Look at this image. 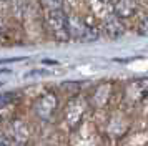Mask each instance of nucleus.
Returning a JSON list of instances; mask_svg holds the SVG:
<instances>
[{"mask_svg": "<svg viewBox=\"0 0 148 146\" xmlns=\"http://www.w3.org/2000/svg\"><path fill=\"white\" fill-rule=\"evenodd\" d=\"M45 25L48 33L57 42H68L70 40V25L68 15L63 8L60 10H47L45 12Z\"/></svg>", "mask_w": 148, "mask_h": 146, "instance_id": "nucleus-1", "label": "nucleus"}, {"mask_svg": "<svg viewBox=\"0 0 148 146\" xmlns=\"http://www.w3.org/2000/svg\"><path fill=\"white\" fill-rule=\"evenodd\" d=\"M88 111V103L83 96H73L68 100L65 111H63V119L70 130H77L82 125V121L85 118Z\"/></svg>", "mask_w": 148, "mask_h": 146, "instance_id": "nucleus-2", "label": "nucleus"}, {"mask_svg": "<svg viewBox=\"0 0 148 146\" xmlns=\"http://www.w3.org/2000/svg\"><path fill=\"white\" fill-rule=\"evenodd\" d=\"M57 110H58V96L53 91H47L40 95L34 103V111L37 115V118L42 121L53 119Z\"/></svg>", "mask_w": 148, "mask_h": 146, "instance_id": "nucleus-3", "label": "nucleus"}, {"mask_svg": "<svg viewBox=\"0 0 148 146\" xmlns=\"http://www.w3.org/2000/svg\"><path fill=\"white\" fill-rule=\"evenodd\" d=\"M123 96L127 103L136 105L148 96V78H138L128 81L123 88Z\"/></svg>", "mask_w": 148, "mask_h": 146, "instance_id": "nucleus-4", "label": "nucleus"}, {"mask_svg": "<svg viewBox=\"0 0 148 146\" xmlns=\"http://www.w3.org/2000/svg\"><path fill=\"white\" fill-rule=\"evenodd\" d=\"M103 32L110 40H116L120 38L121 35L125 33V25L121 18L116 13H108L107 17H103Z\"/></svg>", "mask_w": 148, "mask_h": 146, "instance_id": "nucleus-5", "label": "nucleus"}, {"mask_svg": "<svg viewBox=\"0 0 148 146\" xmlns=\"http://www.w3.org/2000/svg\"><path fill=\"white\" fill-rule=\"evenodd\" d=\"M113 95V85L112 83H100L92 93V105L95 108H105L110 103Z\"/></svg>", "mask_w": 148, "mask_h": 146, "instance_id": "nucleus-6", "label": "nucleus"}, {"mask_svg": "<svg viewBox=\"0 0 148 146\" xmlns=\"http://www.w3.org/2000/svg\"><path fill=\"white\" fill-rule=\"evenodd\" d=\"M10 134H12V138H14L15 143H18V145H25L30 138V130H28V126L25 121H22V119H14L12 123H10Z\"/></svg>", "mask_w": 148, "mask_h": 146, "instance_id": "nucleus-7", "label": "nucleus"}, {"mask_svg": "<svg viewBox=\"0 0 148 146\" xmlns=\"http://www.w3.org/2000/svg\"><path fill=\"white\" fill-rule=\"evenodd\" d=\"M138 8V0H113V13H116L121 20L130 18Z\"/></svg>", "mask_w": 148, "mask_h": 146, "instance_id": "nucleus-8", "label": "nucleus"}, {"mask_svg": "<svg viewBox=\"0 0 148 146\" xmlns=\"http://www.w3.org/2000/svg\"><path fill=\"white\" fill-rule=\"evenodd\" d=\"M107 130L110 133H115V136L118 138V136H121V134L128 130V123L125 121V118H123L121 115H115L113 118H110V121H108Z\"/></svg>", "mask_w": 148, "mask_h": 146, "instance_id": "nucleus-9", "label": "nucleus"}, {"mask_svg": "<svg viewBox=\"0 0 148 146\" xmlns=\"http://www.w3.org/2000/svg\"><path fill=\"white\" fill-rule=\"evenodd\" d=\"M12 7H14V12L17 17H23L25 10H27V0H12Z\"/></svg>", "mask_w": 148, "mask_h": 146, "instance_id": "nucleus-10", "label": "nucleus"}, {"mask_svg": "<svg viewBox=\"0 0 148 146\" xmlns=\"http://www.w3.org/2000/svg\"><path fill=\"white\" fill-rule=\"evenodd\" d=\"M15 100H17V93H14V91H2L0 93V108H2V106L10 105V103H14Z\"/></svg>", "mask_w": 148, "mask_h": 146, "instance_id": "nucleus-11", "label": "nucleus"}, {"mask_svg": "<svg viewBox=\"0 0 148 146\" xmlns=\"http://www.w3.org/2000/svg\"><path fill=\"white\" fill-rule=\"evenodd\" d=\"M42 5L47 10H60L63 8V0H42Z\"/></svg>", "mask_w": 148, "mask_h": 146, "instance_id": "nucleus-12", "label": "nucleus"}, {"mask_svg": "<svg viewBox=\"0 0 148 146\" xmlns=\"http://www.w3.org/2000/svg\"><path fill=\"white\" fill-rule=\"evenodd\" d=\"M136 32H138L140 37H148V13H145V15L140 18Z\"/></svg>", "mask_w": 148, "mask_h": 146, "instance_id": "nucleus-13", "label": "nucleus"}, {"mask_svg": "<svg viewBox=\"0 0 148 146\" xmlns=\"http://www.w3.org/2000/svg\"><path fill=\"white\" fill-rule=\"evenodd\" d=\"M0 146H10V141H8L7 136H3L2 133H0Z\"/></svg>", "mask_w": 148, "mask_h": 146, "instance_id": "nucleus-14", "label": "nucleus"}, {"mask_svg": "<svg viewBox=\"0 0 148 146\" xmlns=\"http://www.w3.org/2000/svg\"><path fill=\"white\" fill-rule=\"evenodd\" d=\"M93 3H97V5H100V7H105V5H108L112 0H92Z\"/></svg>", "mask_w": 148, "mask_h": 146, "instance_id": "nucleus-15", "label": "nucleus"}, {"mask_svg": "<svg viewBox=\"0 0 148 146\" xmlns=\"http://www.w3.org/2000/svg\"><path fill=\"white\" fill-rule=\"evenodd\" d=\"M42 63L43 65H58V61H55V60H43Z\"/></svg>", "mask_w": 148, "mask_h": 146, "instance_id": "nucleus-16", "label": "nucleus"}, {"mask_svg": "<svg viewBox=\"0 0 148 146\" xmlns=\"http://www.w3.org/2000/svg\"><path fill=\"white\" fill-rule=\"evenodd\" d=\"M10 72V70H7V68H2V70H0V73H8Z\"/></svg>", "mask_w": 148, "mask_h": 146, "instance_id": "nucleus-17", "label": "nucleus"}, {"mask_svg": "<svg viewBox=\"0 0 148 146\" xmlns=\"http://www.w3.org/2000/svg\"><path fill=\"white\" fill-rule=\"evenodd\" d=\"M2 85H3V81H0V86H2Z\"/></svg>", "mask_w": 148, "mask_h": 146, "instance_id": "nucleus-18", "label": "nucleus"}, {"mask_svg": "<svg viewBox=\"0 0 148 146\" xmlns=\"http://www.w3.org/2000/svg\"><path fill=\"white\" fill-rule=\"evenodd\" d=\"M0 2H5V0H0Z\"/></svg>", "mask_w": 148, "mask_h": 146, "instance_id": "nucleus-19", "label": "nucleus"}]
</instances>
